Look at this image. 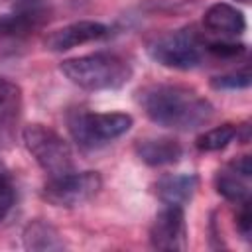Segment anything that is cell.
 Listing matches in <instances>:
<instances>
[{
	"instance_id": "obj_12",
	"label": "cell",
	"mask_w": 252,
	"mask_h": 252,
	"mask_svg": "<svg viewBox=\"0 0 252 252\" xmlns=\"http://www.w3.org/2000/svg\"><path fill=\"white\" fill-rule=\"evenodd\" d=\"M197 189V175L169 173L156 181V195L163 205H187Z\"/></svg>"
},
{
	"instance_id": "obj_13",
	"label": "cell",
	"mask_w": 252,
	"mask_h": 252,
	"mask_svg": "<svg viewBox=\"0 0 252 252\" xmlns=\"http://www.w3.org/2000/svg\"><path fill=\"white\" fill-rule=\"evenodd\" d=\"M22 242H24V248L32 252H55L65 248V242L59 230L43 219L30 220L26 224L22 232Z\"/></svg>"
},
{
	"instance_id": "obj_15",
	"label": "cell",
	"mask_w": 252,
	"mask_h": 252,
	"mask_svg": "<svg viewBox=\"0 0 252 252\" xmlns=\"http://www.w3.org/2000/svg\"><path fill=\"white\" fill-rule=\"evenodd\" d=\"M22 106V91L16 83L0 77V132L12 128Z\"/></svg>"
},
{
	"instance_id": "obj_19",
	"label": "cell",
	"mask_w": 252,
	"mask_h": 252,
	"mask_svg": "<svg viewBox=\"0 0 252 252\" xmlns=\"http://www.w3.org/2000/svg\"><path fill=\"white\" fill-rule=\"evenodd\" d=\"M205 49L215 55V57H222V59H230V57H238L246 51L244 43H234V41H211L205 45Z\"/></svg>"
},
{
	"instance_id": "obj_7",
	"label": "cell",
	"mask_w": 252,
	"mask_h": 252,
	"mask_svg": "<svg viewBox=\"0 0 252 252\" xmlns=\"http://www.w3.org/2000/svg\"><path fill=\"white\" fill-rule=\"evenodd\" d=\"M150 242L158 250H185L187 228L185 213L179 205H165L150 226Z\"/></svg>"
},
{
	"instance_id": "obj_4",
	"label": "cell",
	"mask_w": 252,
	"mask_h": 252,
	"mask_svg": "<svg viewBox=\"0 0 252 252\" xmlns=\"http://www.w3.org/2000/svg\"><path fill=\"white\" fill-rule=\"evenodd\" d=\"M22 142L35 163L47 173V177H61L75 171V159L71 146L45 124H28L22 130Z\"/></svg>"
},
{
	"instance_id": "obj_3",
	"label": "cell",
	"mask_w": 252,
	"mask_h": 252,
	"mask_svg": "<svg viewBox=\"0 0 252 252\" xmlns=\"http://www.w3.org/2000/svg\"><path fill=\"white\" fill-rule=\"evenodd\" d=\"M205 41L193 26L165 32L148 43V55L169 69L189 71L201 65L205 55Z\"/></svg>"
},
{
	"instance_id": "obj_18",
	"label": "cell",
	"mask_w": 252,
	"mask_h": 252,
	"mask_svg": "<svg viewBox=\"0 0 252 252\" xmlns=\"http://www.w3.org/2000/svg\"><path fill=\"white\" fill-rule=\"evenodd\" d=\"M16 201V189L14 183L10 179V175L4 171L2 163H0V222L8 217V213L12 211Z\"/></svg>"
},
{
	"instance_id": "obj_5",
	"label": "cell",
	"mask_w": 252,
	"mask_h": 252,
	"mask_svg": "<svg viewBox=\"0 0 252 252\" xmlns=\"http://www.w3.org/2000/svg\"><path fill=\"white\" fill-rule=\"evenodd\" d=\"M132 122L126 112H75L69 116V130L81 148L94 150L124 136Z\"/></svg>"
},
{
	"instance_id": "obj_14",
	"label": "cell",
	"mask_w": 252,
	"mask_h": 252,
	"mask_svg": "<svg viewBox=\"0 0 252 252\" xmlns=\"http://www.w3.org/2000/svg\"><path fill=\"white\" fill-rule=\"evenodd\" d=\"M248 179L246 175L234 171L230 165H226L222 171L217 173V179H215V185H217V193L222 195L226 201H232V203H244L248 201V195H250V185H248Z\"/></svg>"
},
{
	"instance_id": "obj_10",
	"label": "cell",
	"mask_w": 252,
	"mask_h": 252,
	"mask_svg": "<svg viewBox=\"0 0 252 252\" xmlns=\"http://www.w3.org/2000/svg\"><path fill=\"white\" fill-rule=\"evenodd\" d=\"M203 26L213 33L234 37V35H240L244 32L246 20H244V14L238 8H234L226 2H217V4H211L205 10Z\"/></svg>"
},
{
	"instance_id": "obj_21",
	"label": "cell",
	"mask_w": 252,
	"mask_h": 252,
	"mask_svg": "<svg viewBox=\"0 0 252 252\" xmlns=\"http://www.w3.org/2000/svg\"><path fill=\"white\" fill-rule=\"evenodd\" d=\"M236 2H242V4H248L250 0H236Z\"/></svg>"
},
{
	"instance_id": "obj_6",
	"label": "cell",
	"mask_w": 252,
	"mask_h": 252,
	"mask_svg": "<svg viewBox=\"0 0 252 252\" xmlns=\"http://www.w3.org/2000/svg\"><path fill=\"white\" fill-rule=\"evenodd\" d=\"M102 187L96 171H71L61 177H49L43 185V199L55 207H77L91 201Z\"/></svg>"
},
{
	"instance_id": "obj_8",
	"label": "cell",
	"mask_w": 252,
	"mask_h": 252,
	"mask_svg": "<svg viewBox=\"0 0 252 252\" xmlns=\"http://www.w3.org/2000/svg\"><path fill=\"white\" fill-rule=\"evenodd\" d=\"M47 20V6L43 0H20L14 12L0 16V37H24Z\"/></svg>"
},
{
	"instance_id": "obj_11",
	"label": "cell",
	"mask_w": 252,
	"mask_h": 252,
	"mask_svg": "<svg viewBox=\"0 0 252 252\" xmlns=\"http://www.w3.org/2000/svg\"><path fill=\"white\" fill-rule=\"evenodd\" d=\"M136 154L138 158L152 165V167H159V165H171L177 163L179 158L183 156V148L177 140L173 138H144L136 144Z\"/></svg>"
},
{
	"instance_id": "obj_1",
	"label": "cell",
	"mask_w": 252,
	"mask_h": 252,
	"mask_svg": "<svg viewBox=\"0 0 252 252\" xmlns=\"http://www.w3.org/2000/svg\"><path fill=\"white\" fill-rule=\"evenodd\" d=\"M138 102L154 124L183 132L205 126L215 114L205 96L177 83L148 85L138 91Z\"/></svg>"
},
{
	"instance_id": "obj_9",
	"label": "cell",
	"mask_w": 252,
	"mask_h": 252,
	"mask_svg": "<svg viewBox=\"0 0 252 252\" xmlns=\"http://www.w3.org/2000/svg\"><path fill=\"white\" fill-rule=\"evenodd\" d=\"M106 33H108V28L104 24L93 22V20H79L47 33L43 45L49 51H67V49L96 41Z\"/></svg>"
},
{
	"instance_id": "obj_2",
	"label": "cell",
	"mask_w": 252,
	"mask_h": 252,
	"mask_svg": "<svg viewBox=\"0 0 252 252\" xmlns=\"http://www.w3.org/2000/svg\"><path fill=\"white\" fill-rule=\"evenodd\" d=\"M61 73L79 89L85 91H112L124 87L132 77V67L116 53H89L65 59Z\"/></svg>"
},
{
	"instance_id": "obj_16",
	"label": "cell",
	"mask_w": 252,
	"mask_h": 252,
	"mask_svg": "<svg viewBox=\"0 0 252 252\" xmlns=\"http://www.w3.org/2000/svg\"><path fill=\"white\" fill-rule=\"evenodd\" d=\"M234 138H236V126L220 124V126H215V128L203 132L195 144L201 152H219V150H224Z\"/></svg>"
},
{
	"instance_id": "obj_20",
	"label": "cell",
	"mask_w": 252,
	"mask_h": 252,
	"mask_svg": "<svg viewBox=\"0 0 252 252\" xmlns=\"http://www.w3.org/2000/svg\"><path fill=\"white\" fill-rule=\"evenodd\" d=\"M250 226H252V217H250V203L244 201L240 203V211L236 213V230L240 232L242 238H250Z\"/></svg>"
},
{
	"instance_id": "obj_17",
	"label": "cell",
	"mask_w": 252,
	"mask_h": 252,
	"mask_svg": "<svg viewBox=\"0 0 252 252\" xmlns=\"http://www.w3.org/2000/svg\"><path fill=\"white\" fill-rule=\"evenodd\" d=\"M252 83L250 71L242 69V71H234V73H224L219 77L211 79V87L217 91H238V89H248Z\"/></svg>"
}]
</instances>
